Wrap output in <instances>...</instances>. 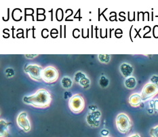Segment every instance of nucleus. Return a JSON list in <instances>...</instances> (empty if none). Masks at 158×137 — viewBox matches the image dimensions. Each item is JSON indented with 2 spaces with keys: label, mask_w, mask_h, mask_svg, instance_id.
<instances>
[{
  "label": "nucleus",
  "mask_w": 158,
  "mask_h": 137,
  "mask_svg": "<svg viewBox=\"0 0 158 137\" xmlns=\"http://www.w3.org/2000/svg\"><path fill=\"white\" fill-rule=\"evenodd\" d=\"M52 97L50 92L46 89H39L35 94L25 96L23 97V102L25 104L31 105L36 108H46L49 107Z\"/></svg>",
  "instance_id": "nucleus-1"
},
{
  "label": "nucleus",
  "mask_w": 158,
  "mask_h": 137,
  "mask_svg": "<svg viewBox=\"0 0 158 137\" xmlns=\"http://www.w3.org/2000/svg\"><path fill=\"white\" fill-rule=\"evenodd\" d=\"M115 124L119 132L122 134H126L129 132L132 126L131 119L124 113H121L117 116Z\"/></svg>",
  "instance_id": "nucleus-2"
},
{
  "label": "nucleus",
  "mask_w": 158,
  "mask_h": 137,
  "mask_svg": "<svg viewBox=\"0 0 158 137\" xmlns=\"http://www.w3.org/2000/svg\"><path fill=\"white\" fill-rule=\"evenodd\" d=\"M70 110L74 114H80L85 107V101L82 96L77 94L72 96L69 102Z\"/></svg>",
  "instance_id": "nucleus-3"
},
{
  "label": "nucleus",
  "mask_w": 158,
  "mask_h": 137,
  "mask_svg": "<svg viewBox=\"0 0 158 137\" xmlns=\"http://www.w3.org/2000/svg\"><path fill=\"white\" fill-rule=\"evenodd\" d=\"M59 73L56 68L52 66H48L44 68L42 71V80L48 84L54 83L58 79Z\"/></svg>",
  "instance_id": "nucleus-4"
},
{
  "label": "nucleus",
  "mask_w": 158,
  "mask_h": 137,
  "mask_svg": "<svg viewBox=\"0 0 158 137\" xmlns=\"http://www.w3.org/2000/svg\"><path fill=\"white\" fill-rule=\"evenodd\" d=\"M43 69L44 68H42V67L38 65V64H29L25 67V71L31 80L40 81L42 80V73Z\"/></svg>",
  "instance_id": "nucleus-5"
},
{
  "label": "nucleus",
  "mask_w": 158,
  "mask_h": 137,
  "mask_svg": "<svg viewBox=\"0 0 158 137\" xmlns=\"http://www.w3.org/2000/svg\"><path fill=\"white\" fill-rule=\"evenodd\" d=\"M158 94V85L148 83L144 85L141 92L143 101H146Z\"/></svg>",
  "instance_id": "nucleus-6"
},
{
  "label": "nucleus",
  "mask_w": 158,
  "mask_h": 137,
  "mask_svg": "<svg viewBox=\"0 0 158 137\" xmlns=\"http://www.w3.org/2000/svg\"><path fill=\"white\" fill-rule=\"evenodd\" d=\"M16 123L19 127L22 129L24 132H28L31 131V124L27 112L23 111L19 114L16 119Z\"/></svg>",
  "instance_id": "nucleus-7"
},
{
  "label": "nucleus",
  "mask_w": 158,
  "mask_h": 137,
  "mask_svg": "<svg viewBox=\"0 0 158 137\" xmlns=\"http://www.w3.org/2000/svg\"><path fill=\"white\" fill-rule=\"evenodd\" d=\"M101 113L99 110L90 111L86 116V122L88 126L93 128H97L100 126V119Z\"/></svg>",
  "instance_id": "nucleus-8"
},
{
  "label": "nucleus",
  "mask_w": 158,
  "mask_h": 137,
  "mask_svg": "<svg viewBox=\"0 0 158 137\" xmlns=\"http://www.w3.org/2000/svg\"><path fill=\"white\" fill-rule=\"evenodd\" d=\"M74 80L75 83H77L84 89H88L90 86V80L86 75L81 71H77L75 74Z\"/></svg>",
  "instance_id": "nucleus-9"
},
{
  "label": "nucleus",
  "mask_w": 158,
  "mask_h": 137,
  "mask_svg": "<svg viewBox=\"0 0 158 137\" xmlns=\"http://www.w3.org/2000/svg\"><path fill=\"white\" fill-rule=\"evenodd\" d=\"M119 71L123 77L128 78L132 76L134 72V68L129 63H123L119 67Z\"/></svg>",
  "instance_id": "nucleus-10"
},
{
  "label": "nucleus",
  "mask_w": 158,
  "mask_h": 137,
  "mask_svg": "<svg viewBox=\"0 0 158 137\" xmlns=\"http://www.w3.org/2000/svg\"><path fill=\"white\" fill-rule=\"evenodd\" d=\"M143 102V99L141 95L139 94H133L130 96L128 99L129 104L133 107H138L141 105Z\"/></svg>",
  "instance_id": "nucleus-11"
},
{
  "label": "nucleus",
  "mask_w": 158,
  "mask_h": 137,
  "mask_svg": "<svg viewBox=\"0 0 158 137\" xmlns=\"http://www.w3.org/2000/svg\"><path fill=\"white\" fill-rule=\"evenodd\" d=\"M0 136L6 137L9 135V123L2 119L0 121Z\"/></svg>",
  "instance_id": "nucleus-12"
},
{
  "label": "nucleus",
  "mask_w": 158,
  "mask_h": 137,
  "mask_svg": "<svg viewBox=\"0 0 158 137\" xmlns=\"http://www.w3.org/2000/svg\"><path fill=\"white\" fill-rule=\"evenodd\" d=\"M136 85L137 81L135 77H129L125 80L124 85L126 88L129 89V90H133V89H135L136 86Z\"/></svg>",
  "instance_id": "nucleus-13"
},
{
  "label": "nucleus",
  "mask_w": 158,
  "mask_h": 137,
  "mask_svg": "<svg viewBox=\"0 0 158 137\" xmlns=\"http://www.w3.org/2000/svg\"><path fill=\"white\" fill-rule=\"evenodd\" d=\"M61 85L64 89H69L73 85V81L69 77L65 76L62 78L61 80Z\"/></svg>",
  "instance_id": "nucleus-14"
},
{
  "label": "nucleus",
  "mask_w": 158,
  "mask_h": 137,
  "mask_svg": "<svg viewBox=\"0 0 158 137\" xmlns=\"http://www.w3.org/2000/svg\"><path fill=\"white\" fill-rule=\"evenodd\" d=\"M109 80L105 77V75H101L100 79H99V85L102 88H106L109 86Z\"/></svg>",
  "instance_id": "nucleus-15"
},
{
  "label": "nucleus",
  "mask_w": 158,
  "mask_h": 137,
  "mask_svg": "<svg viewBox=\"0 0 158 137\" xmlns=\"http://www.w3.org/2000/svg\"><path fill=\"white\" fill-rule=\"evenodd\" d=\"M98 57L99 61L102 63L107 64L111 60V55L110 54H99Z\"/></svg>",
  "instance_id": "nucleus-16"
},
{
  "label": "nucleus",
  "mask_w": 158,
  "mask_h": 137,
  "mask_svg": "<svg viewBox=\"0 0 158 137\" xmlns=\"http://www.w3.org/2000/svg\"><path fill=\"white\" fill-rule=\"evenodd\" d=\"M4 73H5L6 77H8V78L13 77L15 75V71L14 70V68H12L11 67H8V68H6Z\"/></svg>",
  "instance_id": "nucleus-17"
},
{
  "label": "nucleus",
  "mask_w": 158,
  "mask_h": 137,
  "mask_svg": "<svg viewBox=\"0 0 158 137\" xmlns=\"http://www.w3.org/2000/svg\"><path fill=\"white\" fill-rule=\"evenodd\" d=\"M150 108L156 112H158V99L151 101L149 102Z\"/></svg>",
  "instance_id": "nucleus-18"
},
{
  "label": "nucleus",
  "mask_w": 158,
  "mask_h": 137,
  "mask_svg": "<svg viewBox=\"0 0 158 137\" xmlns=\"http://www.w3.org/2000/svg\"><path fill=\"white\" fill-rule=\"evenodd\" d=\"M149 134L152 137H158V125L151 128Z\"/></svg>",
  "instance_id": "nucleus-19"
},
{
  "label": "nucleus",
  "mask_w": 158,
  "mask_h": 137,
  "mask_svg": "<svg viewBox=\"0 0 158 137\" xmlns=\"http://www.w3.org/2000/svg\"><path fill=\"white\" fill-rule=\"evenodd\" d=\"M150 83L158 85V75H153V76L150 78Z\"/></svg>",
  "instance_id": "nucleus-20"
},
{
  "label": "nucleus",
  "mask_w": 158,
  "mask_h": 137,
  "mask_svg": "<svg viewBox=\"0 0 158 137\" xmlns=\"http://www.w3.org/2000/svg\"><path fill=\"white\" fill-rule=\"evenodd\" d=\"M38 56V54H25V57L28 59H32L33 58Z\"/></svg>",
  "instance_id": "nucleus-21"
},
{
  "label": "nucleus",
  "mask_w": 158,
  "mask_h": 137,
  "mask_svg": "<svg viewBox=\"0 0 158 137\" xmlns=\"http://www.w3.org/2000/svg\"><path fill=\"white\" fill-rule=\"evenodd\" d=\"M101 134L102 136L104 137H108V135L109 134V132L107 131V130H102V131L101 132Z\"/></svg>",
  "instance_id": "nucleus-22"
},
{
  "label": "nucleus",
  "mask_w": 158,
  "mask_h": 137,
  "mask_svg": "<svg viewBox=\"0 0 158 137\" xmlns=\"http://www.w3.org/2000/svg\"><path fill=\"white\" fill-rule=\"evenodd\" d=\"M129 137H141V136L139 134H134V135H132L131 136H130Z\"/></svg>",
  "instance_id": "nucleus-23"
},
{
  "label": "nucleus",
  "mask_w": 158,
  "mask_h": 137,
  "mask_svg": "<svg viewBox=\"0 0 158 137\" xmlns=\"http://www.w3.org/2000/svg\"><path fill=\"white\" fill-rule=\"evenodd\" d=\"M108 137H109V136H108Z\"/></svg>",
  "instance_id": "nucleus-24"
}]
</instances>
